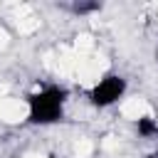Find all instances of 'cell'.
<instances>
[{"instance_id":"3957f363","label":"cell","mask_w":158,"mask_h":158,"mask_svg":"<svg viewBox=\"0 0 158 158\" xmlns=\"http://www.w3.org/2000/svg\"><path fill=\"white\" fill-rule=\"evenodd\" d=\"M133 128H136L138 138H146V141L158 138V118H153V116H148V114L138 116L136 123H133Z\"/></svg>"},{"instance_id":"277c9868","label":"cell","mask_w":158,"mask_h":158,"mask_svg":"<svg viewBox=\"0 0 158 158\" xmlns=\"http://www.w3.org/2000/svg\"><path fill=\"white\" fill-rule=\"evenodd\" d=\"M69 10H72V15L84 17V15H94V12H99V10H101V2H96V0H77V2L69 5Z\"/></svg>"},{"instance_id":"8992f818","label":"cell","mask_w":158,"mask_h":158,"mask_svg":"<svg viewBox=\"0 0 158 158\" xmlns=\"http://www.w3.org/2000/svg\"><path fill=\"white\" fill-rule=\"evenodd\" d=\"M156 62H158V44H156Z\"/></svg>"},{"instance_id":"7a4b0ae2","label":"cell","mask_w":158,"mask_h":158,"mask_svg":"<svg viewBox=\"0 0 158 158\" xmlns=\"http://www.w3.org/2000/svg\"><path fill=\"white\" fill-rule=\"evenodd\" d=\"M126 91H128V81H126V77L123 74H118V72H109V74H104L91 89H89V104L94 106V109H111V106H116L123 96H126Z\"/></svg>"},{"instance_id":"5b68a950","label":"cell","mask_w":158,"mask_h":158,"mask_svg":"<svg viewBox=\"0 0 158 158\" xmlns=\"http://www.w3.org/2000/svg\"><path fill=\"white\" fill-rule=\"evenodd\" d=\"M148 158H158V148H156L153 153H148Z\"/></svg>"},{"instance_id":"6da1fadb","label":"cell","mask_w":158,"mask_h":158,"mask_svg":"<svg viewBox=\"0 0 158 158\" xmlns=\"http://www.w3.org/2000/svg\"><path fill=\"white\" fill-rule=\"evenodd\" d=\"M69 101V89L62 84H44L27 94V123L30 126H54L64 118Z\"/></svg>"}]
</instances>
